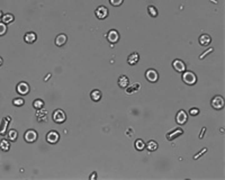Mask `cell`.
Listing matches in <instances>:
<instances>
[{"label":"cell","instance_id":"3957f363","mask_svg":"<svg viewBox=\"0 0 225 180\" xmlns=\"http://www.w3.org/2000/svg\"><path fill=\"white\" fill-rule=\"evenodd\" d=\"M145 78L150 82H157L159 80V73L154 69H149L145 72Z\"/></svg>","mask_w":225,"mask_h":180},{"label":"cell","instance_id":"8fae6325","mask_svg":"<svg viewBox=\"0 0 225 180\" xmlns=\"http://www.w3.org/2000/svg\"><path fill=\"white\" fill-rule=\"evenodd\" d=\"M172 67H173V69L177 72H183V71H186V64L183 63V61H181V60L177 59L174 60L173 62H172Z\"/></svg>","mask_w":225,"mask_h":180},{"label":"cell","instance_id":"603a6c76","mask_svg":"<svg viewBox=\"0 0 225 180\" xmlns=\"http://www.w3.org/2000/svg\"><path fill=\"white\" fill-rule=\"evenodd\" d=\"M8 138H9V141H16L17 138H18V133H17L16 129H10L8 132Z\"/></svg>","mask_w":225,"mask_h":180},{"label":"cell","instance_id":"484cf974","mask_svg":"<svg viewBox=\"0 0 225 180\" xmlns=\"http://www.w3.org/2000/svg\"><path fill=\"white\" fill-rule=\"evenodd\" d=\"M148 11H149V15L151 17L158 16V9L155 8L154 6H149V7H148Z\"/></svg>","mask_w":225,"mask_h":180},{"label":"cell","instance_id":"5bb4252c","mask_svg":"<svg viewBox=\"0 0 225 180\" xmlns=\"http://www.w3.org/2000/svg\"><path fill=\"white\" fill-rule=\"evenodd\" d=\"M68 41V36L65 35V34H59L58 36L55 37V45L56 46H59V48H61V46H63V45L67 43Z\"/></svg>","mask_w":225,"mask_h":180},{"label":"cell","instance_id":"ac0fdd59","mask_svg":"<svg viewBox=\"0 0 225 180\" xmlns=\"http://www.w3.org/2000/svg\"><path fill=\"white\" fill-rule=\"evenodd\" d=\"M140 83L138 82H136V83H133V84H131V86H127L125 89H126V93H133V92H135V91H138L140 90Z\"/></svg>","mask_w":225,"mask_h":180},{"label":"cell","instance_id":"d6986e66","mask_svg":"<svg viewBox=\"0 0 225 180\" xmlns=\"http://www.w3.org/2000/svg\"><path fill=\"white\" fill-rule=\"evenodd\" d=\"M90 98L92 99L93 101H99L101 99V92L97 89L92 90V91L90 92Z\"/></svg>","mask_w":225,"mask_h":180},{"label":"cell","instance_id":"44dd1931","mask_svg":"<svg viewBox=\"0 0 225 180\" xmlns=\"http://www.w3.org/2000/svg\"><path fill=\"white\" fill-rule=\"evenodd\" d=\"M145 148L149 150L150 152H153L158 149V143L155 141H150V142H148V143L145 144Z\"/></svg>","mask_w":225,"mask_h":180},{"label":"cell","instance_id":"836d02e7","mask_svg":"<svg viewBox=\"0 0 225 180\" xmlns=\"http://www.w3.org/2000/svg\"><path fill=\"white\" fill-rule=\"evenodd\" d=\"M2 16H3V14H2V11L0 10V18H2Z\"/></svg>","mask_w":225,"mask_h":180},{"label":"cell","instance_id":"9c48e42d","mask_svg":"<svg viewBox=\"0 0 225 180\" xmlns=\"http://www.w3.org/2000/svg\"><path fill=\"white\" fill-rule=\"evenodd\" d=\"M60 140V135L58 132H55V131H51V132L48 133V135H46V141H48V143L50 144H55L58 143Z\"/></svg>","mask_w":225,"mask_h":180},{"label":"cell","instance_id":"d4e9b609","mask_svg":"<svg viewBox=\"0 0 225 180\" xmlns=\"http://www.w3.org/2000/svg\"><path fill=\"white\" fill-rule=\"evenodd\" d=\"M33 107L35 109H42L44 107V101L42 99H36V100L33 102Z\"/></svg>","mask_w":225,"mask_h":180},{"label":"cell","instance_id":"7402d4cb","mask_svg":"<svg viewBox=\"0 0 225 180\" xmlns=\"http://www.w3.org/2000/svg\"><path fill=\"white\" fill-rule=\"evenodd\" d=\"M135 149L138 150V151H142V150H144V148H145V143H144V141L142 140H136L135 141Z\"/></svg>","mask_w":225,"mask_h":180},{"label":"cell","instance_id":"f546056e","mask_svg":"<svg viewBox=\"0 0 225 180\" xmlns=\"http://www.w3.org/2000/svg\"><path fill=\"white\" fill-rule=\"evenodd\" d=\"M199 114V109L198 108H191L190 110H189V115H191V116H196V115H198Z\"/></svg>","mask_w":225,"mask_h":180},{"label":"cell","instance_id":"277c9868","mask_svg":"<svg viewBox=\"0 0 225 180\" xmlns=\"http://www.w3.org/2000/svg\"><path fill=\"white\" fill-rule=\"evenodd\" d=\"M212 107L215 108V109H222L224 107V99H223L222 96H215L213 99H212Z\"/></svg>","mask_w":225,"mask_h":180},{"label":"cell","instance_id":"9a60e30c","mask_svg":"<svg viewBox=\"0 0 225 180\" xmlns=\"http://www.w3.org/2000/svg\"><path fill=\"white\" fill-rule=\"evenodd\" d=\"M138 60H140V55H138V53L134 52V53L128 55V58H127V63H128L129 65H135L138 62Z\"/></svg>","mask_w":225,"mask_h":180},{"label":"cell","instance_id":"cb8c5ba5","mask_svg":"<svg viewBox=\"0 0 225 180\" xmlns=\"http://www.w3.org/2000/svg\"><path fill=\"white\" fill-rule=\"evenodd\" d=\"M9 148H10V143H9V141L7 140H2L0 142V149L2 150V151H8Z\"/></svg>","mask_w":225,"mask_h":180},{"label":"cell","instance_id":"5b68a950","mask_svg":"<svg viewBox=\"0 0 225 180\" xmlns=\"http://www.w3.org/2000/svg\"><path fill=\"white\" fill-rule=\"evenodd\" d=\"M37 138H38L37 132L36 131H34V129H28L27 132L25 133V135H24V138H25V141L28 142V143H33V142H35V141L37 140Z\"/></svg>","mask_w":225,"mask_h":180},{"label":"cell","instance_id":"2e32d148","mask_svg":"<svg viewBox=\"0 0 225 180\" xmlns=\"http://www.w3.org/2000/svg\"><path fill=\"white\" fill-rule=\"evenodd\" d=\"M128 83H129V79L127 78L126 76H121L118 78V86L121 88H123V89H125V88L128 86Z\"/></svg>","mask_w":225,"mask_h":180},{"label":"cell","instance_id":"4dcf8cb0","mask_svg":"<svg viewBox=\"0 0 225 180\" xmlns=\"http://www.w3.org/2000/svg\"><path fill=\"white\" fill-rule=\"evenodd\" d=\"M213 51H214V50H213V48H209V50H208V51H205V52H204V53H202V55L199 56V59H200V60H202V59H204V58H205L206 55H208V53H211V52H213Z\"/></svg>","mask_w":225,"mask_h":180},{"label":"cell","instance_id":"4316f807","mask_svg":"<svg viewBox=\"0 0 225 180\" xmlns=\"http://www.w3.org/2000/svg\"><path fill=\"white\" fill-rule=\"evenodd\" d=\"M24 99L22 98H15L14 100H12V104H14V106H17V107H20L24 105Z\"/></svg>","mask_w":225,"mask_h":180},{"label":"cell","instance_id":"8992f818","mask_svg":"<svg viewBox=\"0 0 225 180\" xmlns=\"http://www.w3.org/2000/svg\"><path fill=\"white\" fill-rule=\"evenodd\" d=\"M95 15L98 19H105L108 16V9L105 7V6H99L98 8L96 9Z\"/></svg>","mask_w":225,"mask_h":180},{"label":"cell","instance_id":"ba28073f","mask_svg":"<svg viewBox=\"0 0 225 180\" xmlns=\"http://www.w3.org/2000/svg\"><path fill=\"white\" fill-rule=\"evenodd\" d=\"M107 39H108V42L110 44H115L119 41V33L115 29H110L107 34Z\"/></svg>","mask_w":225,"mask_h":180},{"label":"cell","instance_id":"83f0119b","mask_svg":"<svg viewBox=\"0 0 225 180\" xmlns=\"http://www.w3.org/2000/svg\"><path fill=\"white\" fill-rule=\"evenodd\" d=\"M7 25L5 22H0V36H3L6 33H7Z\"/></svg>","mask_w":225,"mask_h":180},{"label":"cell","instance_id":"7a4b0ae2","mask_svg":"<svg viewBox=\"0 0 225 180\" xmlns=\"http://www.w3.org/2000/svg\"><path fill=\"white\" fill-rule=\"evenodd\" d=\"M65 119H67V115H65V112L62 109H56L53 112V121L55 123L61 124L63 122H65Z\"/></svg>","mask_w":225,"mask_h":180},{"label":"cell","instance_id":"f1b7e54d","mask_svg":"<svg viewBox=\"0 0 225 180\" xmlns=\"http://www.w3.org/2000/svg\"><path fill=\"white\" fill-rule=\"evenodd\" d=\"M124 0H109V2L112 6H114V7H118V6H121L122 3H123Z\"/></svg>","mask_w":225,"mask_h":180},{"label":"cell","instance_id":"1f68e13d","mask_svg":"<svg viewBox=\"0 0 225 180\" xmlns=\"http://www.w3.org/2000/svg\"><path fill=\"white\" fill-rule=\"evenodd\" d=\"M96 177H97V173H96V172H95V173H93L92 176H90V179H95Z\"/></svg>","mask_w":225,"mask_h":180},{"label":"cell","instance_id":"4fadbf2b","mask_svg":"<svg viewBox=\"0 0 225 180\" xmlns=\"http://www.w3.org/2000/svg\"><path fill=\"white\" fill-rule=\"evenodd\" d=\"M36 39H37V36L34 32H28V33L25 34V36H24V41H25L27 44H33V43L36 42Z\"/></svg>","mask_w":225,"mask_h":180},{"label":"cell","instance_id":"7c38bea8","mask_svg":"<svg viewBox=\"0 0 225 180\" xmlns=\"http://www.w3.org/2000/svg\"><path fill=\"white\" fill-rule=\"evenodd\" d=\"M198 42L202 46H208L212 42V37L208 35V34H202L200 35L199 38H198Z\"/></svg>","mask_w":225,"mask_h":180},{"label":"cell","instance_id":"d6a6232c","mask_svg":"<svg viewBox=\"0 0 225 180\" xmlns=\"http://www.w3.org/2000/svg\"><path fill=\"white\" fill-rule=\"evenodd\" d=\"M2 63H3V60H2V58H0V67L2 65Z\"/></svg>","mask_w":225,"mask_h":180},{"label":"cell","instance_id":"30bf717a","mask_svg":"<svg viewBox=\"0 0 225 180\" xmlns=\"http://www.w3.org/2000/svg\"><path fill=\"white\" fill-rule=\"evenodd\" d=\"M16 89H17V92L19 93V95H22V96L27 95V93L29 92V84L26 83V82H24V81H22V82H19V83L17 84Z\"/></svg>","mask_w":225,"mask_h":180},{"label":"cell","instance_id":"ffe728a7","mask_svg":"<svg viewBox=\"0 0 225 180\" xmlns=\"http://www.w3.org/2000/svg\"><path fill=\"white\" fill-rule=\"evenodd\" d=\"M1 19H2V22H5L6 25H7V24H10V22H14L15 17H14V15H12V14H5L2 16V18H1Z\"/></svg>","mask_w":225,"mask_h":180},{"label":"cell","instance_id":"52a82bcc","mask_svg":"<svg viewBox=\"0 0 225 180\" xmlns=\"http://www.w3.org/2000/svg\"><path fill=\"white\" fill-rule=\"evenodd\" d=\"M187 121H188V115H187V112L182 109L179 110V112H177V116H176V122H177V124L183 125V124L187 123Z\"/></svg>","mask_w":225,"mask_h":180},{"label":"cell","instance_id":"e0dca14e","mask_svg":"<svg viewBox=\"0 0 225 180\" xmlns=\"http://www.w3.org/2000/svg\"><path fill=\"white\" fill-rule=\"evenodd\" d=\"M182 134V129L181 128H177V129H174L173 132H170V133H168V135H167V138L168 140H173V138H178L179 135H181Z\"/></svg>","mask_w":225,"mask_h":180},{"label":"cell","instance_id":"6da1fadb","mask_svg":"<svg viewBox=\"0 0 225 180\" xmlns=\"http://www.w3.org/2000/svg\"><path fill=\"white\" fill-rule=\"evenodd\" d=\"M182 81L186 84H189V86H194L197 82V76L194 72L191 71H183L182 73Z\"/></svg>","mask_w":225,"mask_h":180}]
</instances>
